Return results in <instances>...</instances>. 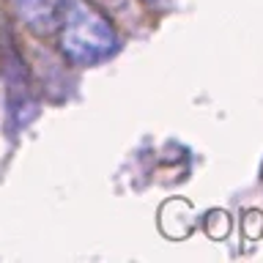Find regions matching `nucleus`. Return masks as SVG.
<instances>
[{
	"instance_id": "nucleus-1",
	"label": "nucleus",
	"mask_w": 263,
	"mask_h": 263,
	"mask_svg": "<svg viewBox=\"0 0 263 263\" xmlns=\"http://www.w3.org/2000/svg\"><path fill=\"white\" fill-rule=\"evenodd\" d=\"M58 36L61 52L77 66H96L118 49V30L93 0H63Z\"/></svg>"
},
{
	"instance_id": "nucleus-2",
	"label": "nucleus",
	"mask_w": 263,
	"mask_h": 263,
	"mask_svg": "<svg viewBox=\"0 0 263 263\" xmlns=\"http://www.w3.org/2000/svg\"><path fill=\"white\" fill-rule=\"evenodd\" d=\"M20 16L36 36H49L58 30L63 11V0H14Z\"/></svg>"
},
{
	"instance_id": "nucleus-3",
	"label": "nucleus",
	"mask_w": 263,
	"mask_h": 263,
	"mask_svg": "<svg viewBox=\"0 0 263 263\" xmlns=\"http://www.w3.org/2000/svg\"><path fill=\"white\" fill-rule=\"evenodd\" d=\"M96 6H104L110 14H126L132 8V0H93Z\"/></svg>"
},
{
	"instance_id": "nucleus-4",
	"label": "nucleus",
	"mask_w": 263,
	"mask_h": 263,
	"mask_svg": "<svg viewBox=\"0 0 263 263\" xmlns=\"http://www.w3.org/2000/svg\"><path fill=\"white\" fill-rule=\"evenodd\" d=\"M143 3H151L154 6V3H162V0H143Z\"/></svg>"
}]
</instances>
